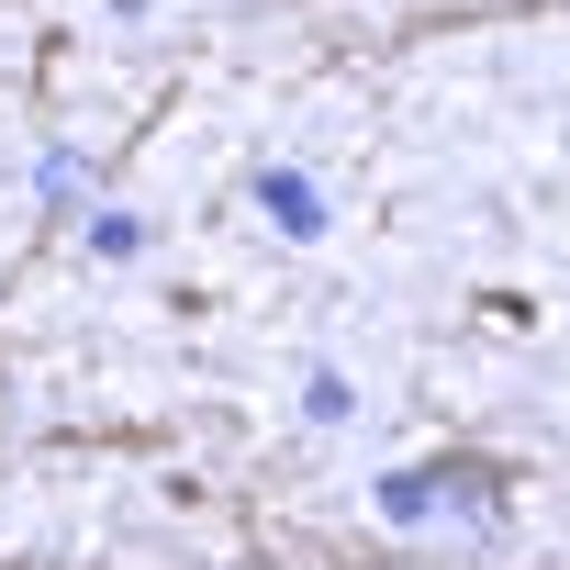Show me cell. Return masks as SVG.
<instances>
[{
    "label": "cell",
    "mask_w": 570,
    "mask_h": 570,
    "mask_svg": "<svg viewBox=\"0 0 570 570\" xmlns=\"http://www.w3.org/2000/svg\"><path fill=\"white\" fill-rule=\"evenodd\" d=\"M268 213H279V235H314V190L303 179H268Z\"/></svg>",
    "instance_id": "7a4b0ae2"
},
{
    "label": "cell",
    "mask_w": 570,
    "mask_h": 570,
    "mask_svg": "<svg viewBox=\"0 0 570 570\" xmlns=\"http://www.w3.org/2000/svg\"><path fill=\"white\" fill-rule=\"evenodd\" d=\"M381 514H392V525H436V514L492 525V514H503V470H492V459H436V470H403V481H381Z\"/></svg>",
    "instance_id": "6da1fadb"
}]
</instances>
